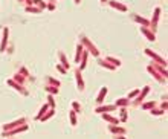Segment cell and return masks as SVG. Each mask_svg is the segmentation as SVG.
<instances>
[{"mask_svg": "<svg viewBox=\"0 0 168 139\" xmlns=\"http://www.w3.org/2000/svg\"><path fill=\"white\" fill-rule=\"evenodd\" d=\"M110 5H112V6H115V8H118V9H121V11H125V9H127L125 6L119 5V3H115V2H112V3H110Z\"/></svg>", "mask_w": 168, "mask_h": 139, "instance_id": "obj_1", "label": "cell"}, {"mask_svg": "<svg viewBox=\"0 0 168 139\" xmlns=\"http://www.w3.org/2000/svg\"><path fill=\"white\" fill-rule=\"evenodd\" d=\"M135 20H138L139 23H144V25H150L147 20H144V19H142V17H135Z\"/></svg>", "mask_w": 168, "mask_h": 139, "instance_id": "obj_2", "label": "cell"}]
</instances>
